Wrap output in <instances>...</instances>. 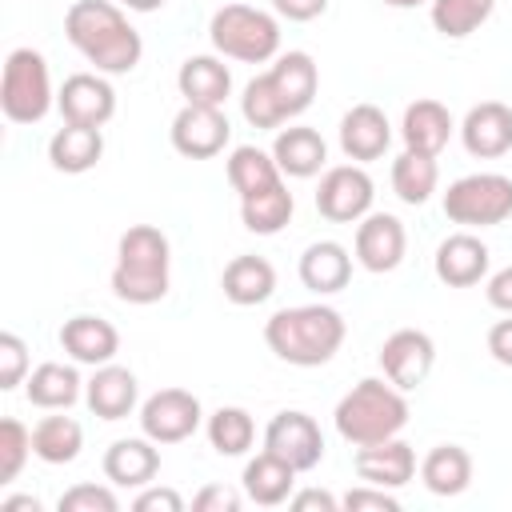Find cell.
Listing matches in <instances>:
<instances>
[{
    "instance_id": "1",
    "label": "cell",
    "mask_w": 512,
    "mask_h": 512,
    "mask_svg": "<svg viewBox=\"0 0 512 512\" xmlns=\"http://www.w3.org/2000/svg\"><path fill=\"white\" fill-rule=\"evenodd\" d=\"M64 36L88 64H96V72H108V76L132 72L144 56L140 32L128 24L120 4L112 0H76L64 12Z\"/></svg>"
},
{
    "instance_id": "2",
    "label": "cell",
    "mask_w": 512,
    "mask_h": 512,
    "mask_svg": "<svg viewBox=\"0 0 512 512\" xmlns=\"http://www.w3.org/2000/svg\"><path fill=\"white\" fill-rule=\"evenodd\" d=\"M320 72L308 52H284L276 64L244 84L240 112L252 128H280L284 120L300 116L316 96Z\"/></svg>"
},
{
    "instance_id": "3",
    "label": "cell",
    "mask_w": 512,
    "mask_h": 512,
    "mask_svg": "<svg viewBox=\"0 0 512 512\" xmlns=\"http://www.w3.org/2000/svg\"><path fill=\"white\" fill-rule=\"evenodd\" d=\"M348 336V324L336 308L328 304H300V308H280L264 324V344L296 368H320L328 364Z\"/></svg>"
},
{
    "instance_id": "4",
    "label": "cell",
    "mask_w": 512,
    "mask_h": 512,
    "mask_svg": "<svg viewBox=\"0 0 512 512\" xmlns=\"http://www.w3.org/2000/svg\"><path fill=\"white\" fill-rule=\"evenodd\" d=\"M168 236L156 224H132L120 236L116 268H112V292L124 304H156L168 296Z\"/></svg>"
},
{
    "instance_id": "5",
    "label": "cell",
    "mask_w": 512,
    "mask_h": 512,
    "mask_svg": "<svg viewBox=\"0 0 512 512\" xmlns=\"http://www.w3.org/2000/svg\"><path fill=\"white\" fill-rule=\"evenodd\" d=\"M332 416H336V432L352 448L380 444V440L400 436V428L408 424V400H404V392L392 380L368 376V380L352 384V392L340 396Z\"/></svg>"
},
{
    "instance_id": "6",
    "label": "cell",
    "mask_w": 512,
    "mask_h": 512,
    "mask_svg": "<svg viewBox=\"0 0 512 512\" xmlns=\"http://www.w3.org/2000/svg\"><path fill=\"white\" fill-rule=\"evenodd\" d=\"M208 36H212V48L220 56L244 60V64H264L280 52V20L264 8H252V4L216 8Z\"/></svg>"
},
{
    "instance_id": "7",
    "label": "cell",
    "mask_w": 512,
    "mask_h": 512,
    "mask_svg": "<svg viewBox=\"0 0 512 512\" xmlns=\"http://www.w3.org/2000/svg\"><path fill=\"white\" fill-rule=\"evenodd\" d=\"M52 76L48 60L36 48H12L4 60V80H0V108L12 124H36L52 108Z\"/></svg>"
},
{
    "instance_id": "8",
    "label": "cell",
    "mask_w": 512,
    "mask_h": 512,
    "mask_svg": "<svg viewBox=\"0 0 512 512\" xmlns=\"http://www.w3.org/2000/svg\"><path fill=\"white\" fill-rule=\"evenodd\" d=\"M444 216L464 228H492L512 216V176L504 172H472L448 184Z\"/></svg>"
},
{
    "instance_id": "9",
    "label": "cell",
    "mask_w": 512,
    "mask_h": 512,
    "mask_svg": "<svg viewBox=\"0 0 512 512\" xmlns=\"http://www.w3.org/2000/svg\"><path fill=\"white\" fill-rule=\"evenodd\" d=\"M372 200H376V188L360 164H336L320 176L316 212L332 224H360L372 212Z\"/></svg>"
},
{
    "instance_id": "10",
    "label": "cell",
    "mask_w": 512,
    "mask_h": 512,
    "mask_svg": "<svg viewBox=\"0 0 512 512\" xmlns=\"http://www.w3.org/2000/svg\"><path fill=\"white\" fill-rule=\"evenodd\" d=\"M200 400L184 388H160L140 404V432L156 444H180L200 428Z\"/></svg>"
},
{
    "instance_id": "11",
    "label": "cell",
    "mask_w": 512,
    "mask_h": 512,
    "mask_svg": "<svg viewBox=\"0 0 512 512\" xmlns=\"http://www.w3.org/2000/svg\"><path fill=\"white\" fill-rule=\"evenodd\" d=\"M436 364V344L428 332L420 328H400L392 332L384 344H380V368H384V380H392L400 392H412L428 380Z\"/></svg>"
},
{
    "instance_id": "12",
    "label": "cell",
    "mask_w": 512,
    "mask_h": 512,
    "mask_svg": "<svg viewBox=\"0 0 512 512\" xmlns=\"http://www.w3.org/2000/svg\"><path fill=\"white\" fill-rule=\"evenodd\" d=\"M264 448L288 460L296 472H312L324 460V436L308 412H276L264 428Z\"/></svg>"
},
{
    "instance_id": "13",
    "label": "cell",
    "mask_w": 512,
    "mask_h": 512,
    "mask_svg": "<svg viewBox=\"0 0 512 512\" xmlns=\"http://www.w3.org/2000/svg\"><path fill=\"white\" fill-rule=\"evenodd\" d=\"M232 128H228V116L224 108H208V104H184L176 116H172V148L188 160H208V156H220L224 144H228Z\"/></svg>"
},
{
    "instance_id": "14",
    "label": "cell",
    "mask_w": 512,
    "mask_h": 512,
    "mask_svg": "<svg viewBox=\"0 0 512 512\" xmlns=\"http://www.w3.org/2000/svg\"><path fill=\"white\" fill-rule=\"evenodd\" d=\"M56 108L64 124L104 128L116 116V92L100 72H72L56 92Z\"/></svg>"
},
{
    "instance_id": "15",
    "label": "cell",
    "mask_w": 512,
    "mask_h": 512,
    "mask_svg": "<svg viewBox=\"0 0 512 512\" xmlns=\"http://www.w3.org/2000/svg\"><path fill=\"white\" fill-rule=\"evenodd\" d=\"M352 248H356L360 268H368V272H392L404 260L408 236H404V224L392 212H368L356 224V244Z\"/></svg>"
},
{
    "instance_id": "16",
    "label": "cell",
    "mask_w": 512,
    "mask_h": 512,
    "mask_svg": "<svg viewBox=\"0 0 512 512\" xmlns=\"http://www.w3.org/2000/svg\"><path fill=\"white\" fill-rule=\"evenodd\" d=\"M352 464H356V476L376 488H404L416 476V452L400 436L380 440V444H360Z\"/></svg>"
},
{
    "instance_id": "17",
    "label": "cell",
    "mask_w": 512,
    "mask_h": 512,
    "mask_svg": "<svg viewBox=\"0 0 512 512\" xmlns=\"http://www.w3.org/2000/svg\"><path fill=\"white\" fill-rule=\"evenodd\" d=\"M488 244L472 232H452L448 240H440L436 248V280L448 288H472L488 276Z\"/></svg>"
},
{
    "instance_id": "18",
    "label": "cell",
    "mask_w": 512,
    "mask_h": 512,
    "mask_svg": "<svg viewBox=\"0 0 512 512\" xmlns=\"http://www.w3.org/2000/svg\"><path fill=\"white\" fill-rule=\"evenodd\" d=\"M460 140L468 148V156L480 160H496L512 148V108L500 100H484L476 108H468L464 124H460Z\"/></svg>"
},
{
    "instance_id": "19",
    "label": "cell",
    "mask_w": 512,
    "mask_h": 512,
    "mask_svg": "<svg viewBox=\"0 0 512 512\" xmlns=\"http://www.w3.org/2000/svg\"><path fill=\"white\" fill-rule=\"evenodd\" d=\"M392 144V124L376 104H352L340 120V148L348 160H380Z\"/></svg>"
},
{
    "instance_id": "20",
    "label": "cell",
    "mask_w": 512,
    "mask_h": 512,
    "mask_svg": "<svg viewBox=\"0 0 512 512\" xmlns=\"http://www.w3.org/2000/svg\"><path fill=\"white\" fill-rule=\"evenodd\" d=\"M60 348H64L76 364L100 368V364H112V356L120 352V332H116L104 316L80 312V316L64 320V328H60Z\"/></svg>"
},
{
    "instance_id": "21",
    "label": "cell",
    "mask_w": 512,
    "mask_h": 512,
    "mask_svg": "<svg viewBox=\"0 0 512 512\" xmlns=\"http://www.w3.org/2000/svg\"><path fill=\"white\" fill-rule=\"evenodd\" d=\"M452 112L440 104V100H412L404 108V120H400V136H404V148L408 152H424V156H440L444 144L452 140Z\"/></svg>"
},
{
    "instance_id": "22",
    "label": "cell",
    "mask_w": 512,
    "mask_h": 512,
    "mask_svg": "<svg viewBox=\"0 0 512 512\" xmlns=\"http://www.w3.org/2000/svg\"><path fill=\"white\" fill-rule=\"evenodd\" d=\"M160 444L148 436H128V440H112L104 452V476L120 488H144L152 484V476L160 472Z\"/></svg>"
},
{
    "instance_id": "23",
    "label": "cell",
    "mask_w": 512,
    "mask_h": 512,
    "mask_svg": "<svg viewBox=\"0 0 512 512\" xmlns=\"http://www.w3.org/2000/svg\"><path fill=\"white\" fill-rule=\"evenodd\" d=\"M352 280V256L344 244L336 240H316L304 248L300 256V284L316 296H332L340 288H348Z\"/></svg>"
},
{
    "instance_id": "24",
    "label": "cell",
    "mask_w": 512,
    "mask_h": 512,
    "mask_svg": "<svg viewBox=\"0 0 512 512\" xmlns=\"http://www.w3.org/2000/svg\"><path fill=\"white\" fill-rule=\"evenodd\" d=\"M272 160L280 164L284 176H292V180H308V176H316V172L324 168V160H328V144H324V136H320L316 128H304V124H296V128H280L276 140H272Z\"/></svg>"
},
{
    "instance_id": "25",
    "label": "cell",
    "mask_w": 512,
    "mask_h": 512,
    "mask_svg": "<svg viewBox=\"0 0 512 512\" xmlns=\"http://www.w3.org/2000/svg\"><path fill=\"white\" fill-rule=\"evenodd\" d=\"M136 396H140L136 376L120 364H100L84 384V400L100 420H124L136 408Z\"/></svg>"
},
{
    "instance_id": "26",
    "label": "cell",
    "mask_w": 512,
    "mask_h": 512,
    "mask_svg": "<svg viewBox=\"0 0 512 512\" xmlns=\"http://www.w3.org/2000/svg\"><path fill=\"white\" fill-rule=\"evenodd\" d=\"M176 88L184 96V104H208V108H224L228 92H232V72L224 60L216 56H188L176 72Z\"/></svg>"
},
{
    "instance_id": "27",
    "label": "cell",
    "mask_w": 512,
    "mask_h": 512,
    "mask_svg": "<svg viewBox=\"0 0 512 512\" xmlns=\"http://www.w3.org/2000/svg\"><path fill=\"white\" fill-rule=\"evenodd\" d=\"M100 156H104V136H100V128H88V124H64L48 140L52 168L56 172H68V176H80V172L96 168Z\"/></svg>"
},
{
    "instance_id": "28",
    "label": "cell",
    "mask_w": 512,
    "mask_h": 512,
    "mask_svg": "<svg viewBox=\"0 0 512 512\" xmlns=\"http://www.w3.org/2000/svg\"><path fill=\"white\" fill-rule=\"evenodd\" d=\"M292 484H296V468L288 460H280L276 452H260L244 464V496L260 508H276L292 496Z\"/></svg>"
},
{
    "instance_id": "29",
    "label": "cell",
    "mask_w": 512,
    "mask_h": 512,
    "mask_svg": "<svg viewBox=\"0 0 512 512\" xmlns=\"http://www.w3.org/2000/svg\"><path fill=\"white\" fill-rule=\"evenodd\" d=\"M220 288L240 308L264 304L276 292V268L264 256H232L228 268H224V276H220Z\"/></svg>"
},
{
    "instance_id": "30",
    "label": "cell",
    "mask_w": 512,
    "mask_h": 512,
    "mask_svg": "<svg viewBox=\"0 0 512 512\" xmlns=\"http://www.w3.org/2000/svg\"><path fill=\"white\" fill-rule=\"evenodd\" d=\"M80 384L84 380H80V372L72 364L48 360V364H40V368L28 372L24 392H28V404H36L44 412H64V408H72L80 400Z\"/></svg>"
},
{
    "instance_id": "31",
    "label": "cell",
    "mask_w": 512,
    "mask_h": 512,
    "mask_svg": "<svg viewBox=\"0 0 512 512\" xmlns=\"http://www.w3.org/2000/svg\"><path fill=\"white\" fill-rule=\"evenodd\" d=\"M420 480L432 496H460L472 484V456L460 444H436L420 460Z\"/></svg>"
},
{
    "instance_id": "32",
    "label": "cell",
    "mask_w": 512,
    "mask_h": 512,
    "mask_svg": "<svg viewBox=\"0 0 512 512\" xmlns=\"http://www.w3.org/2000/svg\"><path fill=\"white\" fill-rule=\"evenodd\" d=\"M292 208H296V200H292L288 184L276 180L272 188L252 192V196L240 200V220H244V228L256 232V236H276V232L292 220Z\"/></svg>"
},
{
    "instance_id": "33",
    "label": "cell",
    "mask_w": 512,
    "mask_h": 512,
    "mask_svg": "<svg viewBox=\"0 0 512 512\" xmlns=\"http://www.w3.org/2000/svg\"><path fill=\"white\" fill-rule=\"evenodd\" d=\"M440 184V168H436V156H424V152H400L392 160V192L404 200V204H428L432 192Z\"/></svg>"
},
{
    "instance_id": "34",
    "label": "cell",
    "mask_w": 512,
    "mask_h": 512,
    "mask_svg": "<svg viewBox=\"0 0 512 512\" xmlns=\"http://www.w3.org/2000/svg\"><path fill=\"white\" fill-rule=\"evenodd\" d=\"M84 448V428L72 416H44L32 428V456L44 464H72Z\"/></svg>"
},
{
    "instance_id": "35",
    "label": "cell",
    "mask_w": 512,
    "mask_h": 512,
    "mask_svg": "<svg viewBox=\"0 0 512 512\" xmlns=\"http://www.w3.org/2000/svg\"><path fill=\"white\" fill-rule=\"evenodd\" d=\"M276 180H284V172H280V164L272 160V152H264V148H256V144L232 148V156H228V184L240 192V200L252 196V192L272 188Z\"/></svg>"
},
{
    "instance_id": "36",
    "label": "cell",
    "mask_w": 512,
    "mask_h": 512,
    "mask_svg": "<svg viewBox=\"0 0 512 512\" xmlns=\"http://www.w3.org/2000/svg\"><path fill=\"white\" fill-rule=\"evenodd\" d=\"M428 16H432V28L448 40H464L472 36L496 8V0H428Z\"/></svg>"
},
{
    "instance_id": "37",
    "label": "cell",
    "mask_w": 512,
    "mask_h": 512,
    "mask_svg": "<svg viewBox=\"0 0 512 512\" xmlns=\"http://www.w3.org/2000/svg\"><path fill=\"white\" fill-rule=\"evenodd\" d=\"M252 440H256V420L244 408L228 404V408H216L208 416V444L220 456H244L252 448Z\"/></svg>"
},
{
    "instance_id": "38",
    "label": "cell",
    "mask_w": 512,
    "mask_h": 512,
    "mask_svg": "<svg viewBox=\"0 0 512 512\" xmlns=\"http://www.w3.org/2000/svg\"><path fill=\"white\" fill-rule=\"evenodd\" d=\"M28 456H32V432L16 416L0 420V484H12Z\"/></svg>"
},
{
    "instance_id": "39",
    "label": "cell",
    "mask_w": 512,
    "mask_h": 512,
    "mask_svg": "<svg viewBox=\"0 0 512 512\" xmlns=\"http://www.w3.org/2000/svg\"><path fill=\"white\" fill-rule=\"evenodd\" d=\"M56 508H60V512H116L120 500H116V492L104 488V484H72V488L56 500Z\"/></svg>"
},
{
    "instance_id": "40",
    "label": "cell",
    "mask_w": 512,
    "mask_h": 512,
    "mask_svg": "<svg viewBox=\"0 0 512 512\" xmlns=\"http://www.w3.org/2000/svg\"><path fill=\"white\" fill-rule=\"evenodd\" d=\"M28 376V344L16 332H0V388L12 392Z\"/></svg>"
},
{
    "instance_id": "41",
    "label": "cell",
    "mask_w": 512,
    "mask_h": 512,
    "mask_svg": "<svg viewBox=\"0 0 512 512\" xmlns=\"http://www.w3.org/2000/svg\"><path fill=\"white\" fill-rule=\"evenodd\" d=\"M340 508H348V512H360V508H376V512H396V508H400V500L392 496V488H376V484H360V488H352V492H344V500H340Z\"/></svg>"
},
{
    "instance_id": "42",
    "label": "cell",
    "mask_w": 512,
    "mask_h": 512,
    "mask_svg": "<svg viewBox=\"0 0 512 512\" xmlns=\"http://www.w3.org/2000/svg\"><path fill=\"white\" fill-rule=\"evenodd\" d=\"M240 492L236 488H228V484H208V488H200L196 496H192V508L196 512H240Z\"/></svg>"
},
{
    "instance_id": "43",
    "label": "cell",
    "mask_w": 512,
    "mask_h": 512,
    "mask_svg": "<svg viewBox=\"0 0 512 512\" xmlns=\"http://www.w3.org/2000/svg\"><path fill=\"white\" fill-rule=\"evenodd\" d=\"M132 508L136 512H180L184 508V496L176 488H152V484H144L140 496L132 500Z\"/></svg>"
},
{
    "instance_id": "44",
    "label": "cell",
    "mask_w": 512,
    "mask_h": 512,
    "mask_svg": "<svg viewBox=\"0 0 512 512\" xmlns=\"http://www.w3.org/2000/svg\"><path fill=\"white\" fill-rule=\"evenodd\" d=\"M488 352H492L496 364L512 368V312H508V320H496L488 328Z\"/></svg>"
},
{
    "instance_id": "45",
    "label": "cell",
    "mask_w": 512,
    "mask_h": 512,
    "mask_svg": "<svg viewBox=\"0 0 512 512\" xmlns=\"http://www.w3.org/2000/svg\"><path fill=\"white\" fill-rule=\"evenodd\" d=\"M272 8H276V16H284V20H296V24H308V20H316V16H324V8H328V0H272Z\"/></svg>"
},
{
    "instance_id": "46",
    "label": "cell",
    "mask_w": 512,
    "mask_h": 512,
    "mask_svg": "<svg viewBox=\"0 0 512 512\" xmlns=\"http://www.w3.org/2000/svg\"><path fill=\"white\" fill-rule=\"evenodd\" d=\"M288 504H292L296 512H336V508H340V500H336L332 492H324V488L292 492V496H288Z\"/></svg>"
},
{
    "instance_id": "47",
    "label": "cell",
    "mask_w": 512,
    "mask_h": 512,
    "mask_svg": "<svg viewBox=\"0 0 512 512\" xmlns=\"http://www.w3.org/2000/svg\"><path fill=\"white\" fill-rule=\"evenodd\" d=\"M488 304L500 312H512V264L488 276Z\"/></svg>"
},
{
    "instance_id": "48",
    "label": "cell",
    "mask_w": 512,
    "mask_h": 512,
    "mask_svg": "<svg viewBox=\"0 0 512 512\" xmlns=\"http://www.w3.org/2000/svg\"><path fill=\"white\" fill-rule=\"evenodd\" d=\"M0 508L4 512H40V500L36 496H8Z\"/></svg>"
},
{
    "instance_id": "49",
    "label": "cell",
    "mask_w": 512,
    "mask_h": 512,
    "mask_svg": "<svg viewBox=\"0 0 512 512\" xmlns=\"http://www.w3.org/2000/svg\"><path fill=\"white\" fill-rule=\"evenodd\" d=\"M124 8H132V12H156V8H164L168 0H120Z\"/></svg>"
},
{
    "instance_id": "50",
    "label": "cell",
    "mask_w": 512,
    "mask_h": 512,
    "mask_svg": "<svg viewBox=\"0 0 512 512\" xmlns=\"http://www.w3.org/2000/svg\"><path fill=\"white\" fill-rule=\"evenodd\" d=\"M388 8H416V4H424V0H384Z\"/></svg>"
}]
</instances>
